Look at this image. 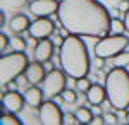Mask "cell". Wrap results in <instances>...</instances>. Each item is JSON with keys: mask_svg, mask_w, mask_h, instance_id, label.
I'll return each instance as SVG.
<instances>
[{"mask_svg": "<svg viewBox=\"0 0 129 125\" xmlns=\"http://www.w3.org/2000/svg\"><path fill=\"white\" fill-rule=\"evenodd\" d=\"M38 118H40L41 125H62L64 123V113H62L60 106L52 99L43 101V105L38 108Z\"/></svg>", "mask_w": 129, "mask_h": 125, "instance_id": "cell-7", "label": "cell"}, {"mask_svg": "<svg viewBox=\"0 0 129 125\" xmlns=\"http://www.w3.org/2000/svg\"><path fill=\"white\" fill-rule=\"evenodd\" d=\"M24 105H26L24 94H21L19 91L10 89L7 93H2V108L4 110L12 111V113H21Z\"/></svg>", "mask_w": 129, "mask_h": 125, "instance_id": "cell-10", "label": "cell"}, {"mask_svg": "<svg viewBox=\"0 0 129 125\" xmlns=\"http://www.w3.org/2000/svg\"><path fill=\"white\" fill-rule=\"evenodd\" d=\"M53 33H55V22L50 17H36L28 29V34H29L31 39L50 38Z\"/></svg>", "mask_w": 129, "mask_h": 125, "instance_id": "cell-8", "label": "cell"}, {"mask_svg": "<svg viewBox=\"0 0 129 125\" xmlns=\"http://www.w3.org/2000/svg\"><path fill=\"white\" fill-rule=\"evenodd\" d=\"M55 16L71 34L100 39L112 31L109 9L98 0H60Z\"/></svg>", "mask_w": 129, "mask_h": 125, "instance_id": "cell-1", "label": "cell"}, {"mask_svg": "<svg viewBox=\"0 0 129 125\" xmlns=\"http://www.w3.org/2000/svg\"><path fill=\"white\" fill-rule=\"evenodd\" d=\"M129 46V38L122 33H114L112 36H103L100 38L96 43H95V55L96 58H103V60H109V58H114L115 55H119L120 51Z\"/></svg>", "mask_w": 129, "mask_h": 125, "instance_id": "cell-5", "label": "cell"}, {"mask_svg": "<svg viewBox=\"0 0 129 125\" xmlns=\"http://www.w3.org/2000/svg\"><path fill=\"white\" fill-rule=\"evenodd\" d=\"M45 67H47V70H53V64H52V60H48V62H47V64H45Z\"/></svg>", "mask_w": 129, "mask_h": 125, "instance_id": "cell-31", "label": "cell"}, {"mask_svg": "<svg viewBox=\"0 0 129 125\" xmlns=\"http://www.w3.org/2000/svg\"><path fill=\"white\" fill-rule=\"evenodd\" d=\"M53 50H55V43L48 38L40 39L36 45H35V60L47 64L48 60H52L53 57Z\"/></svg>", "mask_w": 129, "mask_h": 125, "instance_id": "cell-12", "label": "cell"}, {"mask_svg": "<svg viewBox=\"0 0 129 125\" xmlns=\"http://www.w3.org/2000/svg\"><path fill=\"white\" fill-rule=\"evenodd\" d=\"M78 123H81V122L76 113H66L64 115V125H78Z\"/></svg>", "mask_w": 129, "mask_h": 125, "instance_id": "cell-24", "label": "cell"}, {"mask_svg": "<svg viewBox=\"0 0 129 125\" xmlns=\"http://www.w3.org/2000/svg\"><path fill=\"white\" fill-rule=\"evenodd\" d=\"M124 31H126L124 19L120 21L119 17H112V33H124Z\"/></svg>", "mask_w": 129, "mask_h": 125, "instance_id": "cell-23", "label": "cell"}, {"mask_svg": "<svg viewBox=\"0 0 129 125\" xmlns=\"http://www.w3.org/2000/svg\"><path fill=\"white\" fill-rule=\"evenodd\" d=\"M126 122L129 123V110H126Z\"/></svg>", "mask_w": 129, "mask_h": 125, "instance_id": "cell-32", "label": "cell"}, {"mask_svg": "<svg viewBox=\"0 0 129 125\" xmlns=\"http://www.w3.org/2000/svg\"><path fill=\"white\" fill-rule=\"evenodd\" d=\"M86 99L91 106H100L107 99V89L102 84H93L86 93Z\"/></svg>", "mask_w": 129, "mask_h": 125, "instance_id": "cell-14", "label": "cell"}, {"mask_svg": "<svg viewBox=\"0 0 129 125\" xmlns=\"http://www.w3.org/2000/svg\"><path fill=\"white\" fill-rule=\"evenodd\" d=\"M4 26H5V12L2 9V12H0V28H4Z\"/></svg>", "mask_w": 129, "mask_h": 125, "instance_id": "cell-30", "label": "cell"}, {"mask_svg": "<svg viewBox=\"0 0 129 125\" xmlns=\"http://www.w3.org/2000/svg\"><path fill=\"white\" fill-rule=\"evenodd\" d=\"M31 0H0L2 9H9V10H21L22 7H26Z\"/></svg>", "mask_w": 129, "mask_h": 125, "instance_id": "cell-16", "label": "cell"}, {"mask_svg": "<svg viewBox=\"0 0 129 125\" xmlns=\"http://www.w3.org/2000/svg\"><path fill=\"white\" fill-rule=\"evenodd\" d=\"M124 24H126V31L129 33V10L124 12Z\"/></svg>", "mask_w": 129, "mask_h": 125, "instance_id": "cell-29", "label": "cell"}, {"mask_svg": "<svg viewBox=\"0 0 129 125\" xmlns=\"http://www.w3.org/2000/svg\"><path fill=\"white\" fill-rule=\"evenodd\" d=\"M43 98H45V93H43L41 87H38V84H31V86L24 91L26 105L31 106V108H40V106L43 105Z\"/></svg>", "mask_w": 129, "mask_h": 125, "instance_id": "cell-13", "label": "cell"}, {"mask_svg": "<svg viewBox=\"0 0 129 125\" xmlns=\"http://www.w3.org/2000/svg\"><path fill=\"white\" fill-rule=\"evenodd\" d=\"M67 74L62 70V69H53L50 70L45 81L41 82V89L45 93V98L47 99H53L62 94V91L66 89V84H67Z\"/></svg>", "mask_w": 129, "mask_h": 125, "instance_id": "cell-6", "label": "cell"}, {"mask_svg": "<svg viewBox=\"0 0 129 125\" xmlns=\"http://www.w3.org/2000/svg\"><path fill=\"white\" fill-rule=\"evenodd\" d=\"M78 91V89H76ZM76 91L74 89H64L62 91V94H60V98H62V101L64 103H67V105H72V103H76L78 101V94H76Z\"/></svg>", "mask_w": 129, "mask_h": 125, "instance_id": "cell-21", "label": "cell"}, {"mask_svg": "<svg viewBox=\"0 0 129 125\" xmlns=\"http://www.w3.org/2000/svg\"><path fill=\"white\" fill-rule=\"evenodd\" d=\"M26 46H28V43H26V39L22 38V34H14L10 38V48L14 51H24Z\"/></svg>", "mask_w": 129, "mask_h": 125, "instance_id": "cell-18", "label": "cell"}, {"mask_svg": "<svg viewBox=\"0 0 129 125\" xmlns=\"http://www.w3.org/2000/svg\"><path fill=\"white\" fill-rule=\"evenodd\" d=\"M29 65L28 55L24 51L2 53L0 55V84L5 86L10 81H16L17 77L24 76V70Z\"/></svg>", "mask_w": 129, "mask_h": 125, "instance_id": "cell-4", "label": "cell"}, {"mask_svg": "<svg viewBox=\"0 0 129 125\" xmlns=\"http://www.w3.org/2000/svg\"><path fill=\"white\" fill-rule=\"evenodd\" d=\"M93 86V82L86 77H79V79H76V89L79 91V93H88V89Z\"/></svg>", "mask_w": 129, "mask_h": 125, "instance_id": "cell-22", "label": "cell"}, {"mask_svg": "<svg viewBox=\"0 0 129 125\" xmlns=\"http://www.w3.org/2000/svg\"><path fill=\"white\" fill-rule=\"evenodd\" d=\"M60 0H31L28 4V10L35 17H50L59 12Z\"/></svg>", "mask_w": 129, "mask_h": 125, "instance_id": "cell-9", "label": "cell"}, {"mask_svg": "<svg viewBox=\"0 0 129 125\" xmlns=\"http://www.w3.org/2000/svg\"><path fill=\"white\" fill-rule=\"evenodd\" d=\"M117 9H119L120 12H126V10H129V0H120L119 5H117Z\"/></svg>", "mask_w": 129, "mask_h": 125, "instance_id": "cell-28", "label": "cell"}, {"mask_svg": "<svg viewBox=\"0 0 129 125\" xmlns=\"http://www.w3.org/2000/svg\"><path fill=\"white\" fill-rule=\"evenodd\" d=\"M45 77H47V67L43 62H38V60L31 62L24 70V79L29 84H41Z\"/></svg>", "mask_w": 129, "mask_h": 125, "instance_id": "cell-11", "label": "cell"}, {"mask_svg": "<svg viewBox=\"0 0 129 125\" xmlns=\"http://www.w3.org/2000/svg\"><path fill=\"white\" fill-rule=\"evenodd\" d=\"M76 115L79 118L81 123H89L91 120H93V113H91V108H86V106H79L78 110H76Z\"/></svg>", "mask_w": 129, "mask_h": 125, "instance_id": "cell-19", "label": "cell"}, {"mask_svg": "<svg viewBox=\"0 0 129 125\" xmlns=\"http://www.w3.org/2000/svg\"><path fill=\"white\" fill-rule=\"evenodd\" d=\"M105 89L110 108L117 111L129 108V72L126 67H112L105 74Z\"/></svg>", "mask_w": 129, "mask_h": 125, "instance_id": "cell-3", "label": "cell"}, {"mask_svg": "<svg viewBox=\"0 0 129 125\" xmlns=\"http://www.w3.org/2000/svg\"><path fill=\"white\" fill-rule=\"evenodd\" d=\"M105 123V115H95L93 120L89 122V125H103Z\"/></svg>", "mask_w": 129, "mask_h": 125, "instance_id": "cell-27", "label": "cell"}, {"mask_svg": "<svg viewBox=\"0 0 129 125\" xmlns=\"http://www.w3.org/2000/svg\"><path fill=\"white\" fill-rule=\"evenodd\" d=\"M59 62L62 70L72 79L86 77L91 69V58L84 41L78 34H69L59 46Z\"/></svg>", "mask_w": 129, "mask_h": 125, "instance_id": "cell-2", "label": "cell"}, {"mask_svg": "<svg viewBox=\"0 0 129 125\" xmlns=\"http://www.w3.org/2000/svg\"><path fill=\"white\" fill-rule=\"evenodd\" d=\"M31 26V21L26 14H16L12 19L9 21V29L14 34H22L24 31H28Z\"/></svg>", "mask_w": 129, "mask_h": 125, "instance_id": "cell-15", "label": "cell"}, {"mask_svg": "<svg viewBox=\"0 0 129 125\" xmlns=\"http://www.w3.org/2000/svg\"><path fill=\"white\" fill-rule=\"evenodd\" d=\"M9 45H10V38L5 34V33H0V51L5 53V50H7Z\"/></svg>", "mask_w": 129, "mask_h": 125, "instance_id": "cell-25", "label": "cell"}, {"mask_svg": "<svg viewBox=\"0 0 129 125\" xmlns=\"http://www.w3.org/2000/svg\"><path fill=\"white\" fill-rule=\"evenodd\" d=\"M105 123L107 125H117L119 123V118L115 113H105Z\"/></svg>", "mask_w": 129, "mask_h": 125, "instance_id": "cell-26", "label": "cell"}, {"mask_svg": "<svg viewBox=\"0 0 129 125\" xmlns=\"http://www.w3.org/2000/svg\"><path fill=\"white\" fill-rule=\"evenodd\" d=\"M0 123L2 125H21L19 118H17V113H12V111H2L0 115Z\"/></svg>", "mask_w": 129, "mask_h": 125, "instance_id": "cell-17", "label": "cell"}, {"mask_svg": "<svg viewBox=\"0 0 129 125\" xmlns=\"http://www.w3.org/2000/svg\"><path fill=\"white\" fill-rule=\"evenodd\" d=\"M112 65L114 67H129V51H120L119 55L112 58Z\"/></svg>", "mask_w": 129, "mask_h": 125, "instance_id": "cell-20", "label": "cell"}]
</instances>
